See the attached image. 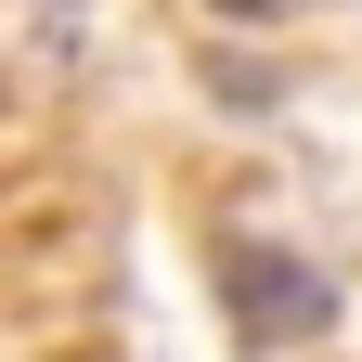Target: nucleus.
I'll list each match as a JSON object with an SVG mask.
<instances>
[{
  "label": "nucleus",
  "instance_id": "nucleus-2",
  "mask_svg": "<svg viewBox=\"0 0 362 362\" xmlns=\"http://www.w3.org/2000/svg\"><path fill=\"white\" fill-rule=\"evenodd\" d=\"M220 13H246V26H272V13H310V0H220Z\"/></svg>",
  "mask_w": 362,
  "mask_h": 362
},
{
  "label": "nucleus",
  "instance_id": "nucleus-1",
  "mask_svg": "<svg viewBox=\"0 0 362 362\" xmlns=\"http://www.w3.org/2000/svg\"><path fill=\"white\" fill-rule=\"evenodd\" d=\"M220 310H233V337H246V349H298V337H324V324H337V285H324L298 246L233 233V246H220Z\"/></svg>",
  "mask_w": 362,
  "mask_h": 362
}]
</instances>
